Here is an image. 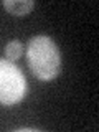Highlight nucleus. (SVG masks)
Returning <instances> with one entry per match:
<instances>
[{"label": "nucleus", "instance_id": "obj_1", "mask_svg": "<svg viewBox=\"0 0 99 132\" xmlns=\"http://www.w3.org/2000/svg\"><path fill=\"white\" fill-rule=\"evenodd\" d=\"M27 60L33 76L40 81H53L61 69V55L56 43L46 35L33 36L27 48Z\"/></svg>", "mask_w": 99, "mask_h": 132}, {"label": "nucleus", "instance_id": "obj_2", "mask_svg": "<svg viewBox=\"0 0 99 132\" xmlns=\"http://www.w3.org/2000/svg\"><path fill=\"white\" fill-rule=\"evenodd\" d=\"M28 84L13 61L0 60V104L15 106L27 96Z\"/></svg>", "mask_w": 99, "mask_h": 132}, {"label": "nucleus", "instance_id": "obj_3", "mask_svg": "<svg viewBox=\"0 0 99 132\" xmlns=\"http://www.w3.org/2000/svg\"><path fill=\"white\" fill-rule=\"evenodd\" d=\"M3 7L8 13L15 15V16H25L28 15L35 7L33 0H5Z\"/></svg>", "mask_w": 99, "mask_h": 132}, {"label": "nucleus", "instance_id": "obj_4", "mask_svg": "<svg viewBox=\"0 0 99 132\" xmlns=\"http://www.w3.org/2000/svg\"><path fill=\"white\" fill-rule=\"evenodd\" d=\"M23 43L22 41H18V40H12L10 43H7V46H5V56H7V60H10V61H16L20 56L23 55Z\"/></svg>", "mask_w": 99, "mask_h": 132}, {"label": "nucleus", "instance_id": "obj_5", "mask_svg": "<svg viewBox=\"0 0 99 132\" xmlns=\"http://www.w3.org/2000/svg\"><path fill=\"white\" fill-rule=\"evenodd\" d=\"M16 132H40V129H35V127H20V129H16Z\"/></svg>", "mask_w": 99, "mask_h": 132}]
</instances>
